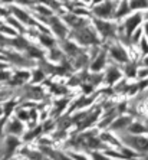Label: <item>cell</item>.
<instances>
[{"instance_id": "cell-1", "label": "cell", "mask_w": 148, "mask_h": 160, "mask_svg": "<svg viewBox=\"0 0 148 160\" xmlns=\"http://www.w3.org/2000/svg\"><path fill=\"white\" fill-rule=\"evenodd\" d=\"M125 140L128 144H131L137 150H141V152H147L148 150V140L144 137H127Z\"/></svg>"}, {"instance_id": "cell-2", "label": "cell", "mask_w": 148, "mask_h": 160, "mask_svg": "<svg viewBox=\"0 0 148 160\" xmlns=\"http://www.w3.org/2000/svg\"><path fill=\"white\" fill-rule=\"evenodd\" d=\"M140 22H141V15H138V13L127 20V23H125V26H127V36H128V38L131 36V33H132L134 30H135V28L140 25Z\"/></svg>"}, {"instance_id": "cell-3", "label": "cell", "mask_w": 148, "mask_h": 160, "mask_svg": "<svg viewBox=\"0 0 148 160\" xmlns=\"http://www.w3.org/2000/svg\"><path fill=\"white\" fill-rule=\"evenodd\" d=\"M111 53H112V56H114L115 59H118L119 62H127V61H128V56H127L125 51H124L122 48H119V46L112 48L111 49Z\"/></svg>"}, {"instance_id": "cell-4", "label": "cell", "mask_w": 148, "mask_h": 160, "mask_svg": "<svg viewBox=\"0 0 148 160\" xmlns=\"http://www.w3.org/2000/svg\"><path fill=\"white\" fill-rule=\"evenodd\" d=\"M111 10H112V4L111 3H105V4H102V6H99V8L95 9L96 15L102 16V18H107V16L111 15Z\"/></svg>"}, {"instance_id": "cell-5", "label": "cell", "mask_w": 148, "mask_h": 160, "mask_svg": "<svg viewBox=\"0 0 148 160\" xmlns=\"http://www.w3.org/2000/svg\"><path fill=\"white\" fill-rule=\"evenodd\" d=\"M96 23H98V28H99V30H102V33H104L105 36L114 33V28H112L111 25H108V23H102V22H96Z\"/></svg>"}, {"instance_id": "cell-6", "label": "cell", "mask_w": 148, "mask_h": 160, "mask_svg": "<svg viewBox=\"0 0 148 160\" xmlns=\"http://www.w3.org/2000/svg\"><path fill=\"white\" fill-rule=\"evenodd\" d=\"M128 124H130V118H124V117H122V118H119L118 121H117V123H114L111 126V128H114V130H118V128H121V127H125V126H128Z\"/></svg>"}, {"instance_id": "cell-7", "label": "cell", "mask_w": 148, "mask_h": 160, "mask_svg": "<svg viewBox=\"0 0 148 160\" xmlns=\"http://www.w3.org/2000/svg\"><path fill=\"white\" fill-rule=\"evenodd\" d=\"M141 8H148V0H132L131 9H141Z\"/></svg>"}, {"instance_id": "cell-8", "label": "cell", "mask_w": 148, "mask_h": 160, "mask_svg": "<svg viewBox=\"0 0 148 160\" xmlns=\"http://www.w3.org/2000/svg\"><path fill=\"white\" fill-rule=\"evenodd\" d=\"M105 63V53H101L99 56H98V59H96V62L92 65V71H98L102 65Z\"/></svg>"}, {"instance_id": "cell-9", "label": "cell", "mask_w": 148, "mask_h": 160, "mask_svg": "<svg viewBox=\"0 0 148 160\" xmlns=\"http://www.w3.org/2000/svg\"><path fill=\"white\" fill-rule=\"evenodd\" d=\"M119 77H121V74L118 72V69L112 68V69H109V74H108V82H115Z\"/></svg>"}, {"instance_id": "cell-10", "label": "cell", "mask_w": 148, "mask_h": 160, "mask_svg": "<svg viewBox=\"0 0 148 160\" xmlns=\"http://www.w3.org/2000/svg\"><path fill=\"white\" fill-rule=\"evenodd\" d=\"M145 130H147V128H144L141 124H132V126H131V128H130L131 133H144Z\"/></svg>"}, {"instance_id": "cell-11", "label": "cell", "mask_w": 148, "mask_h": 160, "mask_svg": "<svg viewBox=\"0 0 148 160\" xmlns=\"http://www.w3.org/2000/svg\"><path fill=\"white\" fill-rule=\"evenodd\" d=\"M53 29H55L59 35H63V33H65V28H63L62 25L58 22V20H53Z\"/></svg>"}, {"instance_id": "cell-12", "label": "cell", "mask_w": 148, "mask_h": 160, "mask_svg": "<svg viewBox=\"0 0 148 160\" xmlns=\"http://www.w3.org/2000/svg\"><path fill=\"white\" fill-rule=\"evenodd\" d=\"M7 146H9V154H10L12 150H13V147H16V146H17V142H16V138H9Z\"/></svg>"}, {"instance_id": "cell-13", "label": "cell", "mask_w": 148, "mask_h": 160, "mask_svg": "<svg viewBox=\"0 0 148 160\" xmlns=\"http://www.w3.org/2000/svg\"><path fill=\"white\" fill-rule=\"evenodd\" d=\"M10 130L13 131V133H20V131H22V126H20L19 123H13V124H12Z\"/></svg>"}, {"instance_id": "cell-14", "label": "cell", "mask_w": 148, "mask_h": 160, "mask_svg": "<svg viewBox=\"0 0 148 160\" xmlns=\"http://www.w3.org/2000/svg\"><path fill=\"white\" fill-rule=\"evenodd\" d=\"M127 12H128V6H127V3H124L121 6V9L118 10V13H117V16H122V15H125Z\"/></svg>"}, {"instance_id": "cell-15", "label": "cell", "mask_w": 148, "mask_h": 160, "mask_svg": "<svg viewBox=\"0 0 148 160\" xmlns=\"http://www.w3.org/2000/svg\"><path fill=\"white\" fill-rule=\"evenodd\" d=\"M15 13H16V16H17L19 19H22V20H27V16L25 15L22 10H17V9H15Z\"/></svg>"}, {"instance_id": "cell-16", "label": "cell", "mask_w": 148, "mask_h": 160, "mask_svg": "<svg viewBox=\"0 0 148 160\" xmlns=\"http://www.w3.org/2000/svg\"><path fill=\"white\" fill-rule=\"evenodd\" d=\"M141 45H142V51H144L145 53H148V43H147V41H145V38L141 41Z\"/></svg>"}, {"instance_id": "cell-17", "label": "cell", "mask_w": 148, "mask_h": 160, "mask_svg": "<svg viewBox=\"0 0 148 160\" xmlns=\"http://www.w3.org/2000/svg\"><path fill=\"white\" fill-rule=\"evenodd\" d=\"M127 74L130 75V77H134V75H135V72H134V67H132V65H131V67H128V72H127Z\"/></svg>"}, {"instance_id": "cell-18", "label": "cell", "mask_w": 148, "mask_h": 160, "mask_svg": "<svg viewBox=\"0 0 148 160\" xmlns=\"http://www.w3.org/2000/svg\"><path fill=\"white\" fill-rule=\"evenodd\" d=\"M42 42H45L46 45H52V41H50V39H48L46 36H42Z\"/></svg>"}, {"instance_id": "cell-19", "label": "cell", "mask_w": 148, "mask_h": 160, "mask_svg": "<svg viewBox=\"0 0 148 160\" xmlns=\"http://www.w3.org/2000/svg\"><path fill=\"white\" fill-rule=\"evenodd\" d=\"M145 32H147V35H148V23H145Z\"/></svg>"}, {"instance_id": "cell-20", "label": "cell", "mask_w": 148, "mask_h": 160, "mask_svg": "<svg viewBox=\"0 0 148 160\" xmlns=\"http://www.w3.org/2000/svg\"><path fill=\"white\" fill-rule=\"evenodd\" d=\"M145 63H148V61H145Z\"/></svg>"}]
</instances>
